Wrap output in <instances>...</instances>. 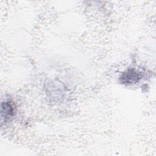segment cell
<instances>
[{
    "label": "cell",
    "mask_w": 156,
    "mask_h": 156,
    "mask_svg": "<svg viewBox=\"0 0 156 156\" xmlns=\"http://www.w3.org/2000/svg\"><path fill=\"white\" fill-rule=\"evenodd\" d=\"M140 79V73L135 69H129L126 73H123L121 79L125 83H132L137 82Z\"/></svg>",
    "instance_id": "obj_1"
},
{
    "label": "cell",
    "mask_w": 156,
    "mask_h": 156,
    "mask_svg": "<svg viewBox=\"0 0 156 156\" xmlns=\"http://www.w3.org/2000/svg\"><path fill=\"white\" fill-rule=\"evenodd\" d=\"M9 102H4L1 105V115L2 118H5V120L12 117L13 114V109Z\"/></svg>",
    "instance_id": "obj_2"
}]
</instances>
